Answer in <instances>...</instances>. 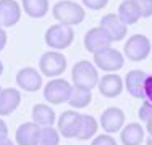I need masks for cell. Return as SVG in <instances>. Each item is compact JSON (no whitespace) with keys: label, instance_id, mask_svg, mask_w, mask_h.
Listing matches in <instances>:
<instances>
[{"label":"cell","instance_id":"9","mask_svg":"<svg viewBox=\"0 0 152 145\" xmlns=\"http://www.w3.org/2000/svg\"><path fill=\"white\" fill-rule=\"evenodd\" d=\"M79 124H81V115L75 110H66L60 115V118L57 119V126H58L60 136H63L65 139H75L78 136Z\"/></svg>","mask_w":152,"mask_h":145},{"label":"cell","instance_id":"11","mask_svg":"<svg viewBox=\"0 0 152 145\" xmlns=\"http://www.w3.org/2000/svg\"><path fill=\"white\" fill-rule=\"evenodd\" d=\"M125 111L118 107H110L107 110H104L102 116H100V128L105 130L107 134H113L121 130V128L125 126Z\"/></svg>","mask_w":152,"mask_h":145},{"label":"cell","instance_id":"10","mask_svg":"<svg viewBox=\"0 0 152 145\" xmlns=\"http://www.w3.org/2000/svg\"><path fill=\"white\" fill-rule=\"evenodd\" d=\"M100 28L108 34V37L113 42H120L126 37V32H128V26L118 18V14L115 13H108L104 14L100 18Z\"/></svg>","mask_w":152,"mask_h":145},{"label":"cell","instance_id":"24","mask_svg":"<svg viewBox=\"0 0 152 145\" xmlns=\"http://www.w3.org/2000/svg\"><path fill=\"white\" fill-rule=\"evenodd\" d=\"M60 144V132L58 129H53L52 126H45L39 130L36 145H58Z\"/></svg>","mask_w":152,"mask_h":145},{"label":"cell","instance_id":"18","mask_svg":"<svg viewBox=\"0 0 152 145\" xmlns=\"http://www.w3.org/2000/svg\"><path fill=\"white\" fill-rule=\"evenodd\" d=\"M120 139L123 145H141L144 140V129L139 123H129L123 126Z\"/></svg>","mask_w":152,"mask_h":145},{"label":"cell","instance_id":"16","mask_svg":"<svg viewBox=\"0 0 152 145\" xmlns=\"http://www.w3.org/2000/svg\"><path fill=\"white\" fill-rule=\"evenodd\" d=\"M146 78H147V74L141 70H133L126 74L125 87L131 97L144 100V81H146Z\"/></svg>","mask_w":152,"mask_h":145},{"label":"cell","instance_id":"1","mask_svg":"<svg viewBox=\"0 0 152 145\" xmlns=\"http://www.w3.org/2000/svg\"><path fill=\"white\" fill-rule=\"evenodd\" d=\"M52 14L58 23L66 26H78L84 21L86 10L73 0H60L52 7Z\"/></svg>","mask_w":152,"mask_h":145},{"label":"cell","instance_id":"28","mask_svg":"<svg viewBox=\"0 0 152 145\" xmlns=\"http://www.w3.org/2000/svg\"><path fill=\"white\" fill-rule=\"evenodd\" d=\"M137 115H139L141 121H147L149 118H152V105H151L147 100H144V103L139 107Z\"/></svg>","mask_w":152,"mask_h":145},{"label":"cell","instance_id":"32","mask_svg":"<svg viewBox=\"0 0 152 145\" xmlns=\"http://www.w3.org/2000/svg\"><path fill=\"white\" fill-rule=\"evenodd\" d=\"M0 145H15V142H12L8 136H0Z\"/></svg>","mask_w":152,"mask_h":145},{"label":"cell","instance_id":"13","mask_svg":"<svg viewBox=\"0 0 152 145\" xmlns=\"http://www.w3.org/2000/svg\"><path fill=\"white\" fill-rule=\"evenodd\" d=\"M21 5L16 0H0V26L13 28L21 20Z\"/></svg>","mask_w":152,"mask_h":145},{"label":"cell","instance_id":"26","mask_svg":"<svg viewBox=\"0 0 152 145\" xmlns=\"http://www.w3.org/2000/svg\"><path fill=\"white\" fill-rule=\"evenodd\" d=\"M81 2L84 3L86 8L92 10V12H99L108 5V0H81Z\"/></svg>","mask_w":152,"mask_h":145},{"label":"cell","instance_id":"3","mask_svg":"<svg viewBox=\"0 0 152 145\" xmlns=\"http://www.w3.org/2000/svg\"><path fill=\"white\" fill-rule=\"evenodd\" d=\"M71 79H73L75 86L92 90L97 86V82H99L97 66H94L91 61H88V60L76 61L73 70H71Z\"/></svg>","mask_w":152,"mask_h":145},{"label":"cell","instance_id":"35","mask_svg":"<svg viewBox=\"0 0 152 145\" xmlns=\"http://www.w3.org/2000/svg\"><path fill=\"white\" fill-rule=\"evenodd\" d=\"M2 72H3V63L0 61V76H2Z\"/></svg>","mask_w":152,"mask_h":145},{"label":"cell","instance_id":"4","mask_svg":"<svg viewBox=\"0 0 152 145\" xmlns=\"http://www.w3.org/2000/svg\"><path fill=\"white\" fill-rule=\"evenodd\" d=\"M66 70V58L58 50H50L42 53L39 58V71L45 78H58Z\"/></svg>","mask_w":152,"mask_h":145},{"label":"cell","instance_id":"17","mask_svg":"<svg viewBox=\"0 0 152 145\" xmlns=\"http://www.w3.org/2000/svg\"><path fill=\"white\" fill-rule=\"evenodd\" d=\"M39 130H41V126L36 124L34 121L23 123V124L18 126L15 132V142L18 145H36Z\"/></svg>","mask_w":152,"mask_h":145},{"label":"cell","instance_id":"15","mask_svg":"<svg viewBox=\"0 0 152 145\" xmlns=\"http://www.w3.org/2000/svg\"><path fill=\"white\" fill-rule=\"evenodd\" d=\"M21 103V92L13 87L2 89L0 92V116H8L20 107Z\"/></svg>","mask_w":152,"mask_h":145},{"label":"cell","instance_id":"14","mask_svg":"<svg viewBox=\"0 0 152 145\" xmlns=\"http://www.w3.org/2000/svg\"><path fill=\"white\" fill-rule=\"evenodd\" d=\"M123 79L115 72H108V74L99 78V82H97V87H99L100 95L107 97V99H115L121 94L123 90Z\"/></svg>","mask_w":152,"mask_h":145},{"label":"cell","instance_id":"6","mask_svg":"<svg viewBox=\"0 0 152 145\" xmlns=\"http://www.w3.org/2000/svg\"><path fill=\"white\" fill-rule=\"evenodd\" d=\"M94 65L102 71L115 72L125 66V57L117 49L107 47V49L94 53Z\"/></svg>","mask_w":152,"mask_h":145},{"label":"cell","instance_id":"21","mask_svg":"<svg viewBox=\"0 0 152 145\" xmlns=\"http://www.w3.org/2000/svg\"><path fill=\"white\" fill-rule=\"evenodd\" d=\"M21 8L29 18L41 20L49 13V0H21Z\"/></svg>","mask_w":152,"mask_h":145},{"label":"cell","instance_id":"19","mask_svg":"<svg viewBox=\"0 0 152 145\" xmlns=\"http://www.w3.org/2000/svg\"><path fill=\"white\" fill-rule=\"evenodd\" d=\"M117 14H118V18H120V20L126 24V26L136 24L137 21L142 18L134 0H125V2H121L120 7H118Z\"/></svg>","mask_w":152,"mask_h":145},{"label":"cell","instance_id":"25","mask_svg":"<svg viewBox=\"0 0 152 145\" xmlns=\"http://www.w3.org/2000/svg\"><path fill=\"white\" fill-rule=\"evenodd\" d=\"M137 8L141 12L142 18H151L152 16V0H134Z\"/></svg>","mask_w":152,"mask_h":145},{"label":"cell","instance_id":"12","mask_svg":"<svg viewBox=\"0 0 152 145\" xmlns=\"http://www.w3.org/2000/svg\"><path fill=\"white\" fill-rule=\"evenodd\" d=\"M112 42L113 41L108 37V34L100 26L89 29L84 36V49L91 53H96V52L107 49V47L112 45Z\"/></svg>","mask_w":152,"mask_h":145},{"label":"cell","instance_id":"34","mask_svg":"<svg viewBox=\"0 0 152 145\" xmlns=\"http://www.w3.org/2000/svg\"><path fill=\"white\" fill-rule=\"evenodd\" d=\"M146 144H147V145H152V136H151V137H149V139H147V140H146Z\"/></svg>","mask_w":152,"mask_h":145},{"label":"cell","instance_id":"5","mask_svg":"<svg viewBox=\"0 0 152 145\" xmlns=\"http://www.w3.org/2000/svg\"><path fill=\"white\" fill-rule=\"evenodd\" d=\"M151 41L144 34H134L125 42L123 52L131 61H144L151 55Z\"/></svg>","mask_w":152,"mask_h":145},{"label":"cell","instance_id":"22","mask_svg":"<svg viewBox=\"0 0 152 145\" xmlns=\"http://www.w3.org/2000/svg\"><path fill=\"white\" fill-rule=\"evenodd\" d=\"M92 100V92L89 89H84V87H78L73 86V90H71V95L68 99V103H70L71 108L75 110H79V108H86Z\"/></svg>","mask_w":152,"mask_h":145},{"label":"cell","instance_id":"36","mask_svg":"<svg viewBox=\"0 0 152 145\" xmlns=\"http://www.w3.org/2000/svg\"><path fill=\"white\" fill-rule=\"evenodd\" d=\"M0 92H2V87H0Z\"/></svg>","mask_w":152,"mask_h":145},{"label":"cell","instance_id":"33","mask_svg":"<svg viewBox=\"0 0 152 145\" xmlns=\"http://www.w3.org/2000/svg\"><path fill=\"white\" fill-rule=\"evenodd\" d=\"M146 123V130L149 132V136H152V118H149L147 121H144Z\"/></svg>","mask_w":152,"mask_h":145},{"label":"cell","instance_id":"8","mask_svg":"<svg viewBox=\"0 0 152 145\" xmlns=\"http://www.w3.org/2000/svg\"><path fill=\"white\" fill-rule=\"evenodd\" d=\"M16 84L24 92H37L42 87V74L36 68L24 66L16 72Z\"/></svg>","mask_w":152,"mask_h":145},{"label":"cell","instance_id":"30","mask_svg":"<svg viewBox=\"0 0 152 145\" xmlns=\"http://www.w3.org/2000/svg\"><path fill=\"white\" fill-rule=\"evenodd\" d=\"M7 41H8V36H7V31L0 26V52L7 47Z\"/></svg>","mask_w":152,"mask_h":145},{"label":"cell","instance_id":"7","mask_svg":"<svg viewBox=\"0 0 152 145\" xmlns=\"http://www.w3.org/2000/svg\"><path fill=\"white\" fill-rule=\"evenodd\" d=\"M71 90L73 86L66 79H50L44 87V99L50 105H60L63 102H68Z\"/></svg>","mask_w":152,"mask_h":145},{"label":"cell","instance_id":"27","mask_svg":"<svg viewBox=\"0 0 152 145\" xmlns=\"http://www.w3.org/2000/svg\"><path fill=\"white\" fill-rule=\"evenodd\" d=\"M91 145H117V140L110 136V134H100L92 140Z\"/></svg>","mask_w":152,"mask_h":145},{"label":"cell","instance_id":"31","mask_svg":"<svg viewBox=\"0 0 152 145\" xmlns=\"http://www.w3.org/2000/svg\"><path fill=\"white\" fill-rule=\"evenodd\" d=\"M0 136H8V126L2 118H0Z\"/></svg>","mask_w":152,"mask_h":145},{"label":"cell","instance_id":"29","mask_svg":"<svg viewBox=\"0 0 152 145\" xmlns=\"http://www.w3.org/2000/svg\"><path fill=\"white\" fill-rule=\"evenodd\" d=\"M144 100H147L152 105V74H147L146 81H144Z\"/></svg>","mask_w":152,"mask_h":145},{"label":"cell","instance_id":"2","mask_svg":"<svg viewBox=\"0 0 152 145\" xmlns=\"http://www.w3.org/2000/svg\"><path fill=\"white\" fill-rule=\"evenodd\" d=\"M44 41L52 50H65L73 44L75 41V31L71 26L66 24H52L44 34Z\"/></svg>","mask_w":152,"mask_h":145},{"label":"cell","instance_id":"20","mask_svg":"<svg viewBox=\"0 0 152 145\" xmlns=\"http://www.w3.org/2000/svg\"><path fill=\"white\" fill-rule=\"evenodd\" d=\"M32 121L36 124H39L41 128L45 126H53V123L57 121V115L49 105L37 103L32 107Z\"/></svg>","mask_w":152,"mask_h":145},{"label":"cell","instance_id":"23","mask_svg":"<svg viewBox=\"0 0 152 145\" xmlns=\"http://www.w3.org/2000/svg\"><path fill=\"white\" fill-rule=\"evenodd\" d=\"M97 129H99V123L96 121V118L91 115H81V124H79V130L76 139L79 140H89L92 139L97 134Z\"/></svg>","mask_w":152,"mask_h":145}]
</instances>
